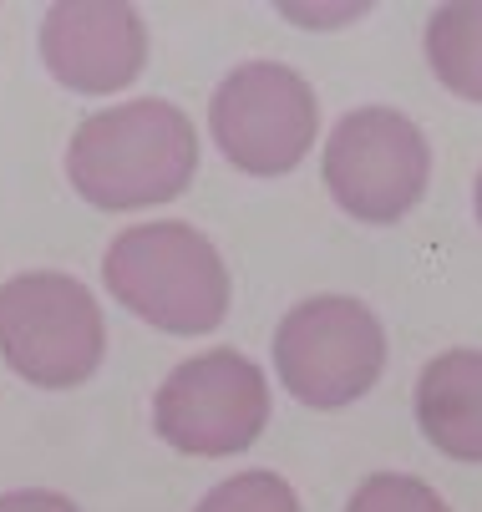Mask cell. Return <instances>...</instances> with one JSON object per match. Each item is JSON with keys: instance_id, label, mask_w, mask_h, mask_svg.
<instances>
[{"instance_id": "1", "label": "cell", "mask_w": 482, "mask_h": 512, "mask_svg": "<svg viewBox=\"0 0 482 512\" xmlns=\"http://www.w3.org/2000/svg\"><path fill=\"white\" fill-rule=\"evenodd\" d=\"M198 173V132L183 107L132 97L92 112L66 142V178L107 213L173 203Z\"/></svg>"}, {"instance_id": "2", "label": "cell", "mask_w": 482, "mask_h": 512, "mask_svg": "<svg viewBox=\"0 0 482 512\" xmlns=\"http://www.w3.org/2000/svg\"><path fill=\"white\" fill-rule=\"evenodd\" d=\"M102 284L122 310L168 335H209L229 315V269L183 218L117 234L102 254Z\"/></svg>"}, {"instance_id": "3", "label": "cell", "mask_w": 482, "mask_h": 512, "mask_svg": "<svg viewBox=\"0 0 482 512\" xmlns=\"http://www.w3.org/2000/svg\"><path fill=\"white\" fill-rule=\"evenodd\" d=\"M107 350L92 289L61 269H26L0 284V360L41 391L82 386Z\"/></svg>"}, {"instance_id": "4", "label": "cell", "mask_w": 482, "mask_h": 512, "mask_svg": "<svg viewBox=\"0 0 482 512\" xmlns=\"http://www.w3.org/2000/svg\"><path fill=\"white\" fill-rule=\"evenodd\" d=\"M280 386L310 411H340L361 401L386 371V330L371 305L351 295L300 300L274 330Z\"/></svg>"}, {"instance_id": "5", "label": "cell", "mask_w": 482, "mask_h": 512, "mask_svg": "<svg viewBox=\"0 0 482 512\" xmlns=\"http://www.w3.org/2000/svg\"><path fill=\"white\" fill-rule=\"evenodd\" d=\"M209 127L219 153L249 178H280L305 163L320 137L315 87L285 61H244L214 87Z\"/></svg>"}, {"instance_id": "6", "label": "cell", "mask_w": 482, "mask_h": 512, "mask_svg": "<svg viewBox=\"0 0 482 512\" xmlns=\"http://www.w3.org/2000/svg\"><path fill=\"white\" fill-rule=\"evenodd\" d=\"M330 198L361 224H396L422 203L432 178V148L422 127L396 107H356L346 112L320 158Z\"/></svg>"}, {"instance_id": "7", "label": "cell", "mask_w": 482, "mask_h": 512, "mask_svg": "<svg viewBox=\"0 0 482 512\" xmlns=\"http://www.w3.org/2000/svg\"><path fill=\"white\" fill-rule=\"evenodd\" d=\"M153 426L183 457H234L269 426V381L239 350L178 360L153 396Z\"/></svg>"}, {"instance_id": "8", "label": "cell", "mask_w": 482, "mask_h": 512, "mask_svg": "<svg viewBox=\"0 0 482 512\" xmlns=\"http://www.w3.org/2000/svg\"><path fill=\"white\" fill-rule=\"evenodd\" d=\"M41 61L66 92L107 97L137 82L148 26L127 0H56L41 21Z\"/></svg>"}, {"instance_id": "9", "label": "cell", "mask_w": 482, "mask_h": 512, "mask_svg": "<svg viewBox=\"0 0 482 512\" xmlns=\"http://www.w3.org/2000/svg\"><path fill=\"white\" fill-rule=\"evenodd\" d=\"M417 426L452 462H482V350H442L417 376Z\"/></svg>"}, {"instance_id": "10", "label": "cell", "mask_w": 482, "mask_h": 512, "mask_svg": "<svg viewBox=\"0 0 482 512\" xmlns=\"http://www.w3.org/2000/svg\"><path fill=\"white\" fill-rule=\"evenodd\" d=\"M427 61L437 82L462 97L482 102V0H452L427 16Z\"/></svg>"}, {"instance_id": "11", "label": "cell", "mask_w": 482, "mask_h": 512, "mask_svg": "<svg viewBox=\"0 0 482 512\" xmlns=\"http://www.w3.org/2000/svg\"><path fill=\"white\" fill-rule=\"evenodd\" d=\"M193 512H300V497L280 472H239L209 487Z\"/></svg>"}, {"instance_id": "12", "label": "cell", "mask_w": 482, "mask_h": 512, "mask_svg": "<svg viewBox=\"0 0 482 512\" xmlns=\"http://www.w3.org/2000/svg\"><path fill=\"white\" fill-rule=\"evenodd\" d=\"M346 512H452V507H447L442 492H432L422 477L376 472V477H366V482L351 492Z\"/></svg>"}, {"instance_id": "13", "label": "cell", "mask_w": 482, "mask_h": 512, "mask_svg": "<svg viewBox=\"0 0 482 512\" xmlns=\"http://www.w3.org/2000/svg\"><path fill=\"white\" fill-rule=\"evenodd\" d=\"M285 21H300V26H346V21H361L371 16V0H346V6H295V0H280Z\"/></svg>"}, {"instance_id": "14", "label": "cell", "mask_w": 482, "mask_h": 512, "mask_svg": "<svg viewBox=\"0 0 482 512\" xmlns=\"http://www.w3.org/2000/svg\"><path fill=\"white\" fill-rule=\"evenodd\" d=\"M0 512H82L66 492L46 487H21V492H0Z\"/></svg>"}, {"instance_id": "15", "label": "cell", "mask_w": 482, "mask_h": 512, "mask_svg": "<svg viewBox=\"0 0 482 512\" xmlns=\"http://www.w3.org/2000/svg\"><path fill=\"white\" fill-rule=\"evenodd\" d=\"M472 198H477L472 208H477V224H482V173H477V188H472Z\"/></svg>"}]
</instances>
